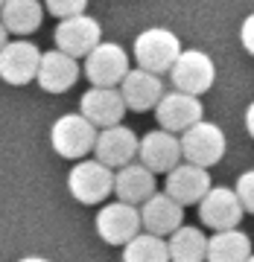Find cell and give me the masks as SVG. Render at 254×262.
<instances>
[{
    "instance_id": "25",
    "label": "cell",
    "mask_w": 254,
    "mask_h": 262,
    "mask_svg": "<svg viewBox=\"0 0 254 262\" xmlns=\"http://www.w3.org/2000/svg\"><path fill=\"white\" fill-rule=\"evenodd\" d=\"M231 189H234V195H237V201H240V207H243V213H254V172H243Z\"/></svg>"
},
{
    "instance_id": "11",
    "label": "cell",
    "mask_w": 254,
    "mask_h": 262,
    "mask_svg": "<svg viewBox=\"0 0 254 262\" xmlns=\"http://www.w3.org/2000/svg\"><path fill=\"white\" fill-rule=\"evenodd\" d=\"M94 227L100 239L105 245H126L132 242L134 236L141 233V215H138V207L120 204V201H111V204H103L96 210Z\"/></svg>"
},
{
    "instance_id": "21",
    "label": "cell",
    "mask_w": 254,
    "mask_h": 262,
    "mask_svg": "<svg viewBox=\"0 0 254 262\" xmlns=\"http://www.w3.org/2000/svg\"><path fill=\"white\" fill-rule=\"evenodd\" d=\"M251 256V239L243 230H222L207 236L205 262H245Z\"/></svg>"
},
{
    "instance_id": "22",
    "label": "cell",
    "mask_w": 254,
    "mask_h": 262,
    "mask_svg": "<svg viewBox=\"0 0 254 262\" xmlns=\"http://www.w3.org/2000/svg\"><path fill=\"white\" fill-rule=\"evenodd\" d=\"M167 256L169 262H205V248L207 236L199 227L181 225L175 233H169L167 239Z\"/></svg>"
},
{
    "instance_id": "6",
    "label": "cell",
    "mask_w": 254,
    "mask_h": 262,
    "mask_svg": "<svg viewBox=\"0 0 254 262\" xmlns=\"http://www.w3.org/2000/svg\"><path fill=\"white\" fill-rule=\"evenodd\" d=\"M114 172L105 169L96 160H79L73 163V169L67 172V192L85 207L103 204L105 198L111 195Z\"/></svg>"
},
{
    "instance_id": "7",
    "label": "cell",
    "mask_w": 254,
    "mask_h": 262,
    "mask_svg": "<svg viewBox=\"0 0 254 262\" xmlns=\"http://www.w3.org/2000/svg\"><path fill=\"white\" fill-rule=\"evenodd\" d=\"M155 120H158L161 131L167 134H184L187 128H193L196 122L205 120V105L196 96L179 94V91H164V96L158 99V105L152 108Z\"/></svg>"
},
{
    "instance_id": "20",
    "label": "cell",
    "mask_w": 254,
    "mask_h": 262,
    "mask_svg": "<svg viewBox=\"0 0 254 262\" xmlns=\"http://www.w3.org/2000/svg\"><path fill=\"white\" fill-rule=\"evenodd\" d=\"M41 18H44V9L38 0H6L0 6V24L6 35H32L41 27Z\"/></svg>"
},
{
    "instance_id": "15",
    "label": "cell",
    "mask_w": 254,
    "mask_h": 262,
    "mask_svg": "<svg viewBox=\"0 0 254 262\" xmlns=\"http://www.w3.org/2000/svg\"><path fill=\"white\" fill-rule=\"evenodd\" d=\"M210 187H213V181H210V172H207V169L190 166V163H179L172 172H167L164 195L172 198V201L184 210V207H190V204H199Z\"/></svg>"
},
{
    "instance_id": "9",
    "label": "cell",
    "mask_w": 254,
    "mask_h": 262,
    "mask_svg": "<svg viewBox=\"0 0 254 262\" xmlns=\"http://www.w3.org/2000/svg\"><path fill=\"white\" fill-rule=\"evenodd\" d=\"M196 207H199V222L205 227H210L213 233L240 230V222L245 215L231 187H210Z\"/></svg>"
},
{
    "instance_id": "1",
    "label": "cell",
    "mask_w": 254,
    "mask_h": 262,
    "mask_svg": "<svg viewBox=\"0 0 254 262\" xmlns=\"http://www.w3.org/2000/svg\"><path fill=\"white\" fill-rule=\"evenodd\" d=\"M132 53H134V61H138V70L161 79L175 64V58L181 53V41L172 29L152 27V29H143L141 35L134 38Z\"/></svg>"
},
{
    "instance_id": "5",
    "label": "cell",
    "mask_w": 254,
    "mask_h": 262,
    "mask_svg": "<svg viewBox=\"0 0 254 262\" xmlns=\"http://www.w3.org/2000/svg\"><path fill=\"white\" fill-rule=\"evenodd\" d=\"M94 140L96 128L91 122H85L79 114H62L50 128V146L65 160H82L94 149Z\"/></svg>"
},
{
    "instance_id": "17",
    "label": "cell",
    "mask_w": 254,
    "mask_h": 262,
    "mask_svg": "<svg viewBox=\"0 0 254 262\" xmlns=\"http://www.w3.org/2000/svg\"><path fill=\"white\" fill-rule=\"evenodd\" d=\"M79 73H82L79 70V61L67 58L58 50H47V53H41V58H38L35 82L47 94H65V91H70L79 82Z\"/></svg>"
},
{
    "instance_id": "23",
    "label": "cell",
    "mask_w": 254,
    "mask_h": 262,
    "mask_svg": "<svg viewBox=\"0 0 254 262\" xmlns=\"http://www.w3.org/2000/svg\"><path fill=\"white\" fill-rule=\"evenodd\" d=\"M123 262H169L167 242L158 236L138 233L132 242L123 245Z\"/></svg>"
},
{
    "instance_id": "28",
    "label": "cell",
    "mask_w": 254,
    "mask_h": 262,
    "mask_svg": "<svg viewBox=\"0 0 254 262\" xmlns=\"http://www.w3.org/2000/svg\"><path fill=\"white\" fill-rule=\"evenodd\" d=\"M18 262H50L47 256H35V253H32V256H21Z\"/></svg>"
},
{
    "instance_id": "10",
    "label": "cell",
    "mask_w": 254,
    "mask_h": 262,
    "mask_svg": "<svg viewBox=\"0 0 254 262\" xmlns=\"http://www.w3.org/2000/svg\"><path fill=\"white\" fill-rule=\"evenodd\" d=\"M138 163L152 175H167L181 163V149H179V137L167 134L161 128L146 131L138 140Z\"/></svg>"
},
{
    "instance_id": "8",
    "label": "cell",
    "mask_w": 254,
    "mask_h": 262,
    "mask_svg": "<svg viewBox=\"0 0 254 262\" xmlns=\"http://www.w3.org/2000/svg\"><path fill=\"white\" fill-rule=\"evenodd\" d=\"M53 41H56V50L65 53L67 58H85L91 50L103 41V27L94 15H76L70 20H58L56 32H53Z\"/></svg>"
},
{
    "instance_id": "3",
    "label": "cell",
    "mask_w": 254,
    "mask_h": 262,
    "mask_svg": "<svg viewBox=\"0 0 254 262\" xmlns=\"http://www.w3.org/2000/svg\"><path fill=\"white\" fill-rule=\"evenodd\" d=\"M79 70L91 82V88H120L132 64H129V53L117 41H100L85 56V67H79Z\"/></svg>"
},
{
    "instance_id": "27",
    "label": "cell",
    "mask_w": 254,
    "mask_h": 262,
    "mask_svg": "<svg viewBox=\"0 0 254 262\" xmlns=\"http://www.w3.org/2000/svg\"><path fill=\"white\" fill-rule=\"evenodd\" d=\"M245 125H248V134H254V105L245 108Z\"/></svg>"
},
{
    "instance_id": "2",
    "label": "cell",
    "mask_w": 254,
    "mask_h": 262,
    "mask_svg": "<svg viewBox=\"0 0 254 262\" xmlns=\"http://www.w3.org/2000/svg\"><path fill=\"white\" fill-rule=\"evenodd\" d=\"M179 149H181V163L207 169L217 166L225 158V131L217 122H196L193 128H187L184 134H179Z\"/></svg>"
},
{
    "instance_id": "30",
    "label": "cell",
    "mask_w": 254,
    "mask_h": 262,
    "mask_svg": "<svg viewBox=\"0 0 254 262\" xmlns=\"http://www.w3.org/2000/svg\"><path fill=\"white\" fill-rule=\"evenodd\" d=\"M245 262H254V256H248V259H245Z\"/></svg>"
},
{
    "instance_id": "24",
    "label": "cell",
    "mask_w": 254,
    "mask_h": 262,
    "mask_svg": "<svg viewBox=\"0 0 254 262\" xmlns=\"http://www.w3.org/2000/svg\"><path fill=\"white\" fill-rule=\"evenodd\" d=\"M41 9L50 12L56 20H70V18H76V15H85L88 6H85V0H47Z\"/></svg>"
},
{
    "instance_id": "19",
    "label": "cell",
    "mask_w": 254,
    "mask_h": 262,
    "mask_svg": "<svg viewBox=\"0 0 254 262\" xmlns=\"http://www.w3.org/2000/svg\"><path fill=\"white\" fill-rule=\"evenodd\" d=\"M111 192L117 195L120 204H129V207H141L146 198H152L158 192V184H155V175L146 172L141 163H129L114 172V184H111Z\"/></svg>"
},
{
    "instance_id": "4",
    "label": "cell",
    "mask_w": 254,
    "mask_h": 262,
    "mask_svg": "<svg viewBox=\"0 0 254 262\" xmlns=\"http://www.w3.org/2000/svg\"><path fill=\"white\" fill-rule=\"evenodd\" d=\"M169 79H172L179 94H187L199 99L217 82V64L202 50H181L175 64L169 67Z\"/></svg>"
},
{
    "instance_id": "12",
    "label": "cell",
    "mask_w": 254,
    "mask_h": 262,
    "mask_svg": "<svg viewBox=\"0 0 254 262\" xmlns=\"http://www.w3.org/2000/svg\"><path fill=\"white\" fill-rule=\"evenodd\" d=\"M94 160L103 163L105 169H117L134 163V155H138V137L129 125H114V128H103L96 131L94 140Z\"/></svg>"
},
{
    "instance_id": "16",
    "label": "cell",
    "mask_w": 254,
    "mask_h": 262,
    "mask_svg": "<svg viewBox=\"0 0 254 262\" xmlns=\"http://www.w3.org/2000/svg\"><path fill=\"white\" fill-rule=\"evenodd\" d=\"M138 215H141V233L158 236V239H167L169 233H175L184 225V210L164 192H155L152 198H146L138 207Z\"/></svg>"
},
{
    "instance_id": "14",
    "label": "cell",
    "mask_w": 254,
    "mask_h": 262,
    "mask_svg": "<svg viewBox=\"0 0 254 262\" xmlns=\"http://www.w3.org/2000/svg\"><path fill=\"white\" fill-rule=\"evenodd\" d=\"M38 58H41V50L32 41H27V38L6 41V47L0 50V79L15 88L35 82Z\"/></svg>"
},
{
    "instance_id": "29",
    "label": "cell",
    "mask_w": 254,
    "mask_h": 262,
    "mask_svg": "<svg viewBox=\"0 0 254 262\" xmlns=\"http://www.w3.org/2000/svg\"><path fill=\"white\" fill-rule=\"evenodd\" d=\"M6 41H9V35H6V29H3V24H0V50L6 47Z\"/></svg>"
},
{
    "instance_id": "13",
    "label": "cell",
    "mask_w": 254,
    "mask_h": 262,
    "mask_svg": "<svg viewBox=\"0 0 254 262\" xmlns=\"http://www.w3.org/2000/svg\"><path fill=\"white\" fill-rule=\"evenodd\" d=\"M79 117L91 122L96 131L123 125L126 117V105H123L117 88H88V94L79 99Z\"/></svg>"
},
{
    "instance_id": "18",
    "label": "cell",
    "mask_w": 254,
    "mask_h": 262,
    "mask_svg": "<svg viewBox=\"0 0 254 262\" xmlns=\"http://www.w3.org/2000/svg\"><path fill=\"white\" fill-rule=\"evenodd\" d=\"M117 94H120L126 111L143 114V111H152L158 105V99L164 96V82L158 76L143 73V70H129L126 79L120 82V88H117Z\"/></svg>"
},
{
    "instance_id": "26",
    "label": "cell",
    "mask_w": 254,
    "mask_h": 262,
    "mask_svg": "<svg viewBox=\"0 0 254 262\" xmlns=\"http://www.w3.org/2000/svg\"><path fill=\"white\" fill-rule=\"evenodd\" d=\"M251 27H254V15L243 20V50L245 53H254V41H251Z\"/></svg>"
},
{
    "instance_id": "31",
    "label": "cell",
    "mask_w": 254,
    "mask_h": 262,
    "mask_svg": "<svg viewBox=\"0 0 254 262\" xmlns=\"http://www.w3.org/2000/svg\"><path fill=\"white\" fill-rule=\"evenodd\" d=\"M0 6H3V0H0Z\"/></svg>"
}]
</instances>
